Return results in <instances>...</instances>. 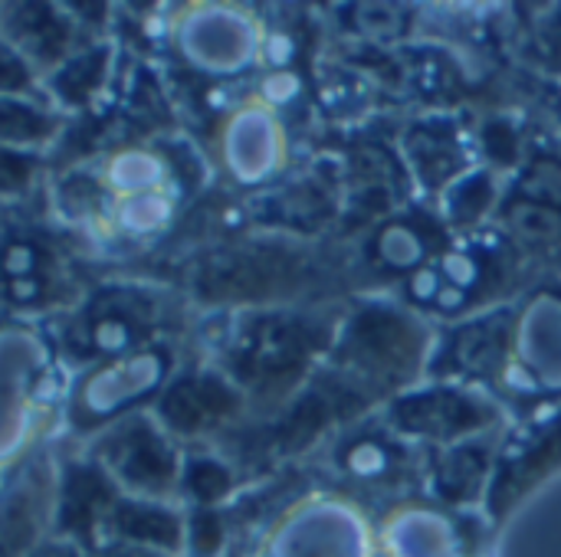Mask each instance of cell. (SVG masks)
<instances>
[{
	"label": "cell",
	"instance_id": "1",
	"mask_svg": "<svg viewBox=\"0 0 561 557\" xmlns=\"http://www.w3.org/2000/svg\"><path fill=\"white\" fill-rule=\"evenodd\" d=\"M7 295L16 305H39L59 289V256L43 240H13L0 256Z\"/></svg>",
	"mask_w": 561,
	"mask_h": 557
},
{
	"label": "cell",
	"instance_id": "2",
	"mask_svg": "<svg viewBox=\"0 0 561 557\" xmlns=\"http://www.w3.org/2000/svg\"><path fill=\"white\" fill-rule=\"evenodd\" d=\"M10 33H13L16 43H23L43 62L56 59L66 49V36H69L62 16L53 7H43V3L16 7L13 16H10Z\"/></svg>",
	"mask_w": 561,
	"mask_h": 557
},
{
	"label": "cell",
	"instance_id": "3",
	"mask_svg": "<svg viewBox=\"0 0 561 557\" xmlns=\"http://www.w3.org/2000/svg\"><path fill=\"white\" fill-rule=\"evenodd\" d=\"M108 453H112L115 466L131 479L151 483L164 473V460H161V453L148 433H122Z\"/></svg>",
	"mask_w": 561,
	"mask_h": 557
},
{
	"label": "cell",
	"instance_id": "4",
	"mask_svg": "<svg viewBox=\"0 0 561 557\" xmlns=\"http://www.w3.org/2000/svg\"><path fill=\"white\" fill-rule=\"evenodd\" d=\"M102 499H105L102 483H99L92 473L76 469V473H72V479H69V486H66V509H62V522H66V529L82 532V529L99 515Z\"/></svg>",
	"mask_w": 561,
	"mask_h": 557
},
{
	"label": "cell",
	"instance_id": "5",
	"mask_svg": "<svg viewBox=\"0 0 561 557\" xmlns=\"http://www.w3.org/2000/svg\"><path fill=\"white\" fill-rule=\"evenodd\" d=\"M53 131V118L33 105L0 98V141H36Z\"/></svg>",
	"mask_w": 561,
	"mask_h": 557
},
{
	"label": "cell",
	"instance_id": "6",
	"mask_svg": "<svg viewBox=\"0 0 561 557\" xmlns=\"http://www.w3.org/2000/svg\"><path fill=\"white\" fill-rule=\"evenodd\" d=\"M95 79H99V56H82L62 76H56V89L62 92V98L79 102V98H85V92L92 89Z\"/></svg>",
	"mask_w": 561,
	"mask_h": 557
},
{
	"label": "cell",
	"instance_id": "7",
	"mask_svg": "<svg viewBox=\"0 0 561 557\" xmlns=\"http://www.w3.org/2000/svg\"><path fill=\"white\" fill-rule=\"evenodd\" d=\"M30 174H33L30 158L0 148V190H23L30 184Z\"/></svg>",
	"mask_w": 561,
	"mask_h": 557
},
{
	"label": "cell",
	"instance_id": "8",
	"mask_svg": "<svg viewBox=\"0 0 561 557\" xmlns=\"http://www.w3.org/2000/svg\"><path fill=\"white\" fill-rule=\"evenodd\" d=\"M26 85H30V69L10 46L0 43V92H20Z\"/></svg>",
	"mask_w": 561,
	"mask_h": 557
}]
</instances>
